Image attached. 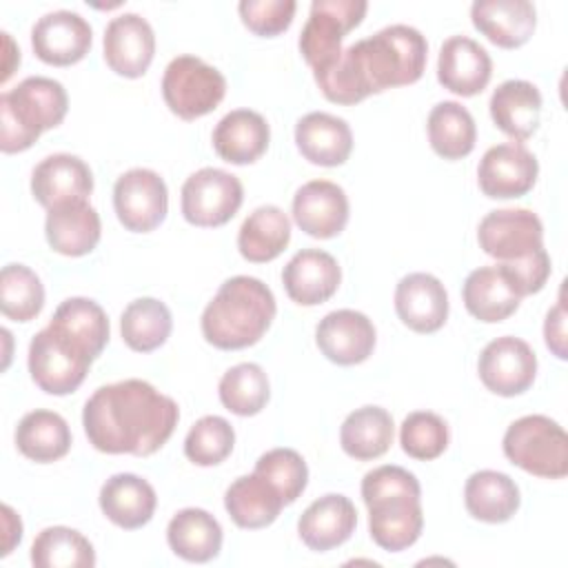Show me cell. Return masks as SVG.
<instances>
[{
	"instance_id": "6da1fadb",
	"label": "cell",
	"mask_w": 568,
	"mask_h": 568,
	"mask_svg": "<svg viewBox=\"0 0 568 568\" xmlns=\"http://www.w3.org/2000/svg\"><path fill=\"white\" fill-rule=\"evenodd\" d=\"M178 419V404L144 379L100 386L82 410L89 442L109 455H153L169 442Z\"/></svg>"
},
{
	"instance_id": "7a4b0ae2",
	"label": "cell",
	"mask_w": 568,
	"mask_h": 568,
	"mask_svg": "<svg viewBox=\"0 0 568 568\" xmlns=\"http://www.w3.org/2000/svg\"><path fill=\"white\" fill-rule=\"evenodd\" d=\"M426 55V38L415 27L390 24L353 42L328 69L313 75L328 102L357 104L373 93L417 82Z\"/></svg>"
},
{
	"instance_id": "3957f363",
	"label": "cell",
	"mask_w": 568,
	"mask_h": 568,
	"mask_svg": "<svg viewBox=\"0 0 568 568\" xmlns=\"http://www.w3.org/2000/svg\"><path fill=\"white\" fill-rule=\"evenodd\" d=\"M422 488L402 466H377L362 479V499L368 508V532L388 552L413 546L424 528Z\"/></svg>"
},
{
	"instance_id": "277c9868",
	"label": "cell",
	"mask_w": 568,
	"mask_h": 568,
	"mask_svg": "<svg viewBox=\"0 0 568 568\" xmlns=\"http://www.w3.org/2000/svg\"><path fill=\"white\" fill-rule=\"evenodd\" d=\"M273 291L257 277H229L202 313V335L222 351L253 346L275 320Z\"/></svg>"
},
{
	"instance_id": "5b68a950",
	"label": "cell",
	"mask_w": 568,
	"mask_h": 568,
	"mask_svg": "<svg viewBox=\"0 0 568 568\" xmlns=\"http://www.w3.org/2000/svg\"><path fill=\"white\" fill-rule=\"evenodd\" d=\"M69 111L64 87L44 75L24 78L0 95V149L20 153L49 129L62 124Z\"/></svg>"
},
{
	"instance_id": "8992f818",
	"label": "cell",
	"mask_w": 568,
	"mask_h": 568,
	"mask_svg": "<svg viewBox=\"0 0 568 568\" xmlns=\"http://www.w3.org/2000/svg\"><path fill=\"white\" fill-rule=\"evenodd\" d=\"M504 455L521 470L561 479L568 475V435L546 415H524L515 419L501 442Z\"/></svg>"
},
{
	"instance_id": "52a82bcc",
	"label": "cell",
	"mask_w": 568,
	"mask_h": 568,
	"mask_svg": "<svg viewBox=\"0 0 568 568\" xmlns=\"http://www.w3.org/2000/svg\"><path fill=\"white\" fill-rule=\"evenodd\" d=\"M91 353L53 324L44 326L29 344V373L36 386L49 395H69L80 388Z\"/></svg>"
},
{
	"instance_id": "ba28073f",
	"label": "cell",
	"mask_w": 568,
	"mask_h": 568,
	"mask_svg": "<svg viewBox=\"0 0 568 568\" xmlns=\"http://www.w3.org/2000/svg\"><path fill=\"white\" fill-rule=\"evenodd\" d=\"M226 95V78L202 58L178 55L162 75V98L171 113L197 120L217 109Z\"/></svg>"
},
{
	"instance_id": "9c48e42d",
	"label": "cell",
	"mask_w": 568,
	"mask_h": 568,
	"mask_svg": "<svg viewBox=\"0 0 568 568\" xmlns=\"http://www.w3.org/2000/svg\"><path fill=\"white\" fill-rule=\"evenodd\" d=\"M366 11L364 0H313L300 33V51L313 73L328 69L342 55V40L359 27Z\"/></svg>"
},
{
	"instance_id": "30bf717a",
	"label": "cell",
	"mask_w": 568,
	"mask_h": 568,
	"mask_svg": "<svg viewBox=\"0 0 568 568\" xmlns=\"http://www.w3.org/2000/svg\"><path fill=\"white\" fill-rule=\"evenodd\" d=\"M242 182L222 169L204 166L182 184V215L189 224L215 229L226 224L242 206Z\"/></svg>"
},
{
	"instance_id": "8fae6325",
	"label": "cell",
	"mask_w": 568,
	"mask_h": 568,
	"mask_svg": "<svg viewBox=\"0 0 568 568\" xmlns=\"http://www.w3.org/2000/svg\"><path fill=\"white\" fill-rule=\"evenodd\" d=\"M477 242L499 262H519L544 248V226L530 209H499L484 215Z\"/></svg>"
},
{
	"instance_id": "7c38bea8",
	"label": "cell",
	"mask_w": 568,
	"mask_h": 568,
	"mask_svg": "<svg viewBox=\"0 0 568 568\" xmlns=\"http://www.w3.org/2000/svg\"><path fill=\"white\" fill-rule=\"evenodd\" d=\"M113 209L120 224L131 233L158 229L169 211L164 180L151 169H129L115 180Z\"/></svg>"
},
{
	"instance_id": "4fadbf2b",
	"label": "cell",
	"mask_w": 568,
	"mask_h": 568,
	"mask_svg": "<svg viewBox=\"0 0 568 568\" xmlns=\"http://www.w3.org/2000/svg\"><path fill=\"white\" fill-rule=\"evenodd\" d=\"M477 373L490 393L515 397L532 386L537 375V357L528 342L504 335L484 346L477 362Z\"/></svg>"
},
{
	"instance_id": "5bb4252c",
	"label": "cell",
	"mask_w": 568,
	"mask_h": 568,
	"mask_svg": "<svg viewBox=\"0 0 568 568\" xmlns=\"http://www.w3.org/2000/svg\"><path fill=\"white\" fill-rule=\"evenodd\" d=\"M539 175L537 158L519 142L490 146L477 166V184L486 197L510 200L526 195Z\"/></svg>"
},
{
	"instance_id": "9a60e30c",
	"label": "cell",
	"mask_w": 568,
	"mask_h": 568,
	"mask_svg": "<svg viewBox=\"0 0 568 568\" xmlns=\"http://www.w3.org/2000/svg\"><path fill=\"white\" fill-rule=\"evenodd\" d=\"M91 24L75 11L58 9L44 13L31 29V47L36 55L53 67L80 62L91 49Z\"/></svg>"
},
{
	"instance_id": "2e32d148",
	"label": "cell",
	"mask_w": 568,
	"mask_h": 568,
	"mask_svg": "<svg viewBox=\"0 0 568 568\" xmlns=\"http://www.w3.org/2000/svg\"><path fill=\"white\" fill-rule=\"evenodd\" d=\"M373 322L353 308H339L324 315L315 328V344L326 359L339 366L362 364L375 348Z\"/></svg>"
},
{
	"instance_id": "e0dca14e",
	"label": "cell",
	"mask_w": 568,
	"mask_h": 568,
	"mask_svg": "<svg viewBox=\"0 0 568 568\" xmlns=\"http://www.w3.org/2000/svg\"><path fill=\"white\" fill-rule=\"evenodd\" d=\"M293 220L306 235L331 240L346 229L348 197L331 180H311L293 195Z\"/></svg>"
},
{
	"instance_id": "ac0fdd59",
	"label": "cell",
	"mask_w": 568,
	"mask_h": 568,
	"mask_svg": "<svg viewBox=\"0 0 568 568\" xmlns=\"http://www.w3.org/2000/svg\"><path fill=\"white\" fill-rule=\"evenodd\" d=\"M104 60L111 71L124 78H140L153 62L155 33L138 13H122L104 29Z\"/></svg>"
},
{
	"instance_id": "d6986e66",
	"label": "cell",
	"mask_w": 568,
	"mask_h": 568,
	"mask_svg": "<svg viewBox=\"0 0 568 568\" xmlns=\"http://www.w3.org/2000/svg\"><path fill=\"white\" fill-rule=\"evenodd\" d=\"M93 191L89 164L71 153L44 158L31 173V193L47 211L69 202H84Z\"/></svg>"
},
{
	"instance_id": "ffe728a7",
	"label": "cell",
	"mask_w": 568,
	"mask_h": 568,
	"mask_svg": "<svg viewBox=\"0 0 568 568\" xmlns=\"http://www.w3.org/2000/svg\"><path fill=\"white\" fill-rule=\"evenodd\" d=\"M493 75L488 51L466 36L444 40L437 58V80L455 95L470 98L481 93Z\"/></svg>"
},
{
	"instance_id": "44dd1931",
	"label": "cell",
	"mask_w": 568,
	"mask_h": 568,
	"mask_svg": "<svg viewBox=\"0 0 568 568\" xmlns=\"http://www.w3.org/2000/svg\"><path fill=\"white\" fill-rule=\"evenodd\" d=\"M339 282L342 271L337 260L320 248L295 253L282 271L284 291L300 306L324 304L335 295Z\"/></svg>"
},
{
	"instance_id": "7402d4cb",
	"label": "cell",
	"mask_w": 568,
	"mask_h": 568,
	"mask_svg": "<svg viewBox=\"0 0 568 568\" xmlns=\"http://www.w3.org/2000/svg\"><path fill=\"white\" fill-rule=\"evenodd\" d=\"M397 317L415 333H435L448 317V293L430 273H408L395 288Z\"/></svg>"
},
{
	"instance_id": "603a6c76",
	"label": "cell",
	"mask_w": 568,
	"mask_h": 568,
	"mask_svg": "<svg viewBox=\"0 0 568 568\" xmlns=\"http://www.w3.org/2000/svg\"><path fill=\"white\" fill-rule=\"evenodd\" d=\"M470 20L493 44L517 49L532 38L537 11L528 0H477L470 7Z\"/></svg>"
},
{
	"instance_id": "cb8c5ba5",
	"label": "cell",
	"mask_w": 568,
	"mask_h": 568,
	"mask_svg": "<svg viewBox=\"0 0 568 568\" xmlns=\"http://www.w3.org/2000/svg\"><path fill=\"white\" fill-rule=\"evenodd\" d=\"M357 526V510L344 495L328 493L315 499L297 521L300 539L315 552H326L351 539Z\"/></svg>"
},
{
	"instance_id": "d4e9b609",
	"label": "cell",
	"mask_w": 568,
	"mask_h": 568,
	"mask_svg": "<svg viewBox=\"0 0 568 568\" xmlns=\"http://www.w3.org/2000/svg\"><path fill=\"white\" fill-rule=\"evenodd\" d=\"M462 297L466 311L486 324L504 322L521 304V295L499 264L470 271L464 282Z\"/></svg>"
},
{
	"instance_id": "484cf974",
	"label": "cell",
	"mask_w": 568,
	"mask_h": 568,
	"mask_svg": "<svg viewBox=\"0 0 568 568\" xmlns=\"http://www.w3.org/2000/svg\"><path fill=\"white\" fill-rule=\"evenodd\" d=\"M295 144L311 164L339 166L353 151V133L346 120L324 111H313L297 120Z\"/></svg>"
},
{
	"instance_id": "4316f807",
	"label": "cell",
	"mask_w": 568,
	"mask_h": 568,
	"mask_svg": "<svg viewBox=\"0 0 568 568\" xmlns=\"http://www.w3.org/2000/svg\"><path fill=\"white\" fill-rule=\"evenodd\" d=\"M44 235L55 253L67 257H82L91 253L100 242V215L89 204V200L60 204L55 209H49Z\"/></svg>"
},
{
	"instance_id": "83f0119b",
	"label": "cell",
	"mask_w": 568,
	"mask_h": 568,
	"mask_svg": "<svg viewBox=\"0 0 568 568\" xmlns=\"http://www.w3.org/2000/svg\"><path fill=\"white\" fill-rule=\"evenodd\" d=\"M98 501L104 517L124 530L146 526L158 506L153 486L133 473L109 477L100 488Z\"/></svg>"
},
{
	"instance_id": "f1b7e54d",
	"label": "cell",
	"mask_w": 568,
	"mask_h": 568,
	"mask_svg": "<svg viewBox=\"0 0 568 568\" xmlns=\"http://www.w3.org/2000/svg\"><path fill=\"white\" fill-rule=\"evenodd\" d=\"M213 149L229 164H253L260 160L271 140L266 120L251 109L226 113L213 129Z\"/></svg>"
},
{
	"instance_id": "f546056e",
	"label": "cell",
	"mask_w": 568,
	"mask_h": 568,
	"mask_svg": "<svg viewBox=\"0 0 568 568\" xmlns=\"http://www.w3.org/2000/svg\"><path fill=\"white\" fill-rule=\"evenodd\" d=\"M490 118L513 142L528 140L541 118V93L528 80H506L490 95Z\"/></svg>"
},
{
	"instance_id": "4dcf8cb0",
	"label": "cell",
	"mask_w": 568,
	"mask_h": 568,
	"mask_svg": "<svg viewBox=\"0 0 568 568\" xmlns=\"http://www.w3.org/2000/svg\"><path fill=\"white\" fill-rule=\"evenodd\" d=\"M284 506L282 495L257 473L237 477L224 495L229 517L246 530L271 526Z\"/></svg>"
},
{
	"instance_id": "1f68e13d",
	"label": "cell",
	"mask_w": 568,
	"mask_h": 568,
	"mask_svg": "<svg viewBox=\"0 0 568 568\" xmlns=\"http://www.w3.org/2000/svg\"><path fill=\"white\" fill-rule=\"evenodd\" d=\"M166 541L178 557L206 564L222 550V526L202 508H182L166 526Z\"/></svg>"
},
{
	"instance_id": "d6a6232c",
	"label": "cell",
	"mask_w": 568,
	"mask_h": 568,
	"mask_svg": "<svg viewBox=\"0 0 568 568\" xmlns=\"http://www.w3.org/2000/svg\"><path fill=\"white\" fill-rule=\"evenodd\" d=\"M464 501L470 517L486 524H504L519 510L521 497L506 473L477 470L466 479Z\"/></svg>"
},
{
	"instance_id": "836d02e7",
	"label": "cell",
	"mask_w": 568,
	"mask_h": 568,
	"mask_svg": "<svg viewBox=\"0 0 568 568\" xmlns=\"http://www.w3.org/2000/svg\"><path fill=\"white\" fill-rule=\"evenodd\" d=\"M291 242V220L275 206H257L240 226L237 248L240 255L253 264L275 260Z\"/></svg>"
},
{
	"instance_id": "e575fe53",
	"label": "cell",
	"mask_w": 568,
	"mask_h": 568,
	"mask_svg": "<svg viewBox=\"0 0 568 568\" xmlns=\"http://www.w3.org/2000/svg\"><path fill=\"white\" fill-rule=\"evenodd\" d=\"M393 417L382 406H362L346 415L339 428L342 450L359 462L382 457L393 444Z\"/></svg>"
},
{
	"instance_id": "d590c367",
	"label": "cell",
	"mask_w": 568,
	"mask_h": 568,
	"mask_svg": "<svg viewBox=\"0 0 568 568\" xmlns=\"http://www.w3.org/2000/svg\"><path fill=\"white\" fill-rule=\"evenodd\" d=\"M16 446L36 464L58 462L71 448L69 424L53 410L36 408L20 419L16 428Z\"/></svg>"
},
{
	"instance_id": "8d00e7d4",
	"label": "cell",
	"mask_w": 568,
	"mask_h": 568,
	"mask_svg": "<svg viewBox=\"0 0 568 568\" xmlns=\"http://www.w3.org/2000/svg\"><path fill=\"white\" fill-rule=\"evenodd\" d=\"M428 142L444 160L466 158L477 142V126L466 106L453 100L435 104L428 113Z\"/></svg>"
},
{
	"instance_id": "74e56055",
	"label": "cell",
	"mask_w": 568,
	"mask_h": 568,
	"mask_svg": "<svg viewBox=\"0 0 568 568\" xmlns=\"http://www.w3.org/2000/svg\"><path fill=\"white\" fill-rule=\"evenodd\" d=\"M173 331V317L164 302L155 297H138L129 302L120 317V333L124 344L138 353L160 348Z\"/></svg>"
},
{
	"instance_id": "f35d334b",
	"label": "cell",
	"mask_w": 568,
	"mask_h": 568,
	"mask_svg": "<svg viewBox=\"0 0 568 568\" xmlns=\"http://www.w3.org/2000/svg\"><path fill=\"white\" fill-rule=\"evenodd\" d=\"M49 324H53L55 328L67 333L82 348H87L93 359L104 351V346L109 342L106 313L98 302H93L89 297L64 300L55 308Z\"/></svg>"
},
{
	"instance_id": "ab89813d",
	"label": "cell",
	"mask_w": 568,
	"mask_h": 568,
	"mask_svg": "<svg viewBox=\"0 0 568 568\" xmlns=\"http://www.w3.org/2000/svg\"><path fill=\"white\" fill-rule=\"evenodd\" d=\"M31 564L38 568H91L95 550L80 530L49 526L33 539Z\"/></svg>"
},
{
	"instance_id": "60d3db41",
	"label": "cell",
	"mask_w": 568,
	"mask_h": 568,
	"mask_svg": "<svg viewBox=\"0 0 568 568\" xmlns=\"http://www.w3.org/2000/svg\"><path fill=\"white\" fill-rule=\"evenodd\" d=\"M217 395L226 410L240 417L257 415L271 397L268 377L260 364L242 362L222 375Z\"/></svg>"
},
{
	"instance_id": "b9f144b4",
	"label": "cell",
	"mask_w": 568,
	"mask_h": 568,
	"mask_svg": "<svg viewBox=\"0 0 568 568\" xmlns=\"http://www.w3.org/2000/svg\"><path fill=\"white\" fill-rule=\"evenodd\" d=\"M44 306V286L24 264H7L0 273V308L13 322H31Z\"/></svg>"
},
{
	"instance_id": "7bdbcfd3",
	"label": "cell",
	"mask_w": 568,
	"mask_h": 568,
	"mask_svg": "<svg viewBox=\"0 0 568 568\" xmlns=\"http://www.w3.org/2000/svg\"><path fill=\"white\" fill-rule=\"evenodd\" d=\"M235 446L233 426L220 415L200 417L184 439V455L195 466L222 464Z\"/></svg>"
},
{
	"instance_id": "ee69618b",
	"label": "cell",
	"mask_w": 568,
	"mask_h": 568,
	"mask_svg": "<svg viewBox=\"0 0 568 568\" xmlns=\"http://www.w3.org/2000/svg\"><path fill=\"white\" fill-rule=\"evenodd\" d=\"M448 439L446 422L430 410H415L406 415L399 428L402 450L419 462L437 459L446 450Z\"/></svg>"
},
{
	"instance_id": "f6af8a7d",
	"label": "cell",
	"mask_w": 568,
	"mask_h": 568,
	"mask_svg": "<svg viewBox=\"0 0 568 568\" xmlns=\"http://www.w3.org/2000/svg\"><path fill=\"white\" fill-rule=\"evenodd\" d=\"M260 477H264L284 499V504H293L308 484V468L304 457L293 448H273L264 453L255 470Z\"/></svg>"
},
{
	"instance_id": "bcb514c9",
	"label": "cell",
	"mask_w": 568,
	"mask_h": 568,
	"mask_svg": "<svg viewBox=\"0 0 568 568\" xmlns=\"http://www.w3.org/2000/svg\"><path fill=\"white\" fill-rule=\"evenodd\" d=\"M295 9L293 0H242L237 4L244 27L262 38L284 33L293 22Z\"/></svg>"
},
{
	"instance_id": "7dc6e473",
	"label": "cell",
	"mask_w": 568,
	"mask_h": 568,
	"mask_svg": "<svg viewBox=\"0 0 568 568\" xmlns=\"http://www.w3.org/2000/svg\"><path fill=\"white\" fill-rule=\"evenodd\" d=\"M499 266L508 273L521 297L539 293L550 277V255L546 248L519 262H499Z\"/></svg>"
},
{
	"instance_id": "c3c4849f",
	"label": "cell",
	"mask_w": 568,
	"mask_h": 568,
	"mask_svg": "<svg viewBox=\"0 0 568 568\" xmlns=\"http://www.w3.org/2000/svg\"><path fill=\"white\" fill-rule=\"evenodd\" d=\"M544 337H546V346L552 351L555 357H559V359L568 357V346H566V306H564L561 297H559V302L546 315Z\"/></svg>"
},
{
	"instance_id": "681fc988",
	"label": "cell",
	"mask_w": 568,
	"mask_h": 568,
	"mask_svg": "<svg viewBox=\"0 0 568 568\" xmlns=\"http://www.w3.org/2000/svg\"><path fill=\"white\" fill-rule=\"evenodd\" d=\"M2 550L0 555L7 557L22 539V521L9 504H2Z\"/></svg>"
},
{
	"instance_id": "f907efd6",
	"label": "cell",
	"mask_w": 568,
	"mask_h": 568,
	"mask_svg": "<svg viewBox=\"0 0 568 568\" xmlns=\"http://www.w3.org/2000/svg\"><path fill=\"white\" fill-rule=\"evenodd\" d=\"M2 40H4V49H7V55H4V67H2V75H0V82H7V80L13 75L16 67L20 64V51L16 49V44H13V40H11V36H9L7 31L2 33Z\"/></svg>"
}]
</instances>
